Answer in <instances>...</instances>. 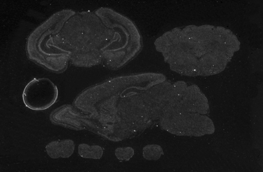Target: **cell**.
I'll use <instances>...</instances> for the list:
<instances>
[{
  "label": "cell",
  "instance_id": "5b68a950",
  "mask_svg": "<svg viewBox=\"0 0 263 172\" xmlns=\"http://www.w3.org/2000/svg\"><path fill=\"white\" fill-rule=\"evenodd\" d=\"M57 86L47 78H34L28 82L23 93L25 105L33 111H46L57 101Z\"/></svg>",
  "mask_w": 263,
  "mask_h": 172
},
{
  "label": "cell",
  "instance_id": "6da1fadb",
  "mask_svg": "<svg viewBox=\"0 0 263 172\" xmlns=\"http://www.w3.org/2000/svg\"><path fill=\"white\" fill-rule=\"evenodd\" d=\"M112 37L111 30L96 14L87 11L76 13L66 22L61 32L51 39L50 45L70 56L81 52L102 51Z\"/></svg>",
  "mask_w": 263,
  "mask_h": 172
},
{
  "label": "cell",
  "instance_id": "8fae6325",
  "mask_svg": "<svg viewBox=\"0 0 263 172\" xmlns=\"http://www.w3.org/2000/svg\"><path fill=\"white\" fill-rule=\"evenodd\" d=\"M231 58L217 51L208 53L199 58V76H209L223 72Z\"/></svg>",
  "mask_w": 263,
  "mask_h": 172
},
{
  "label": "cell",
  "instance_id": "277c9868",
  "mask_svg": "<svg viewBox=\"0 0 263 172\" xmlns=\"http://www.w3.org/2000/svg\"><path fill=\"white\" fill-rule=\"evenodd\" d=\"M159 122L163 130L179 136L202 137L215 131L213 121L207 116L183 113L179 107L164 114Z\"/></svg>",
  "mask_w": 263,
  "mask_h": 172
},
{
  "label": "cell",
  "instance_id": "30bf717a",
  "mask_svg": "<svg viewBox=\"0 0 263 172\" xmlns=\"http://www.w3.org/2000/svg\"><path fill=\"white\" fill-rule=\"evenodd\" d=\"M50 120L55 124L81 131L85 128L82 121V113L74 105L66 104L54 110Z\"/></svg>",
  "mask_w": 263,
  "mask_h": 172
},
{
  "label": "cell",
  "instance_id": "9a60e30c",
  "mask_svg": "<svg viewBox=\"0 0 263 172\" xmlns=\"http://www.w3.org/2000/svg\"><path fill=\"white\" fill-rule=\"evenodd\" d=\"M135 155L134 149L132 147H120L115 150V156L121 161H128Z\"/></svg>",
  "mask_w": 263,
  "mask_h": 172
},
{
  "label": "cell",
  "instance_id": "3957f363",
  "mask_svg": "<svg viewBox=\"0 0 263 172\" xmlns=\"http://www.w3.org/2000/svg\"><path fill=\"white\" fill-rule=\"evenodd\" d=\"M76 13L70 9L59 11L35 29L27 39L28 58L54 73H62L67 70L70 60L69 55L51 47L50 41L61 32L66 22Z\"/></svg>",
  "mask_w": 263,
  "mask_h": 172
},
{
  "label": "cell",
  "instance_id": "5bb4252c",
  "mask_svg": "<svg viewBox=\"0 0 263 172\" xmlns=\"http://www.w3.org/2000/svg\"><path fill=\"white\" fill-rule=\"evenodd\" d=\"M59 142L61 158L67 159L71 157L75 149L74 142L71 139H65Z\"/></svg>",
  "mask_w": 263,
  "mask_h": 172
},
{
  "label": "cell",
  "instance_id": "7a4b0ae2",
  "mask_svg": "<svg viewBox=\"0 0 263 172\" xmlns=\"http://www.w3.org/2000/svg\"><path fill=\"white\" fill-rule=\"evenodd\" d=\"M112 37L102 50L103 62L111 70H118L133 60L142 49L141 34L130 19L108 8H100L95 12Z\"/></svg>",
  "mask_w": 263,
  "mask_h": 172
},
{
  "label": "cell",
  "instance_id": "ba28073f",
  "mask_svg": "<svg viewBox=\"0 0 263 172\" xmlns=\"http://www.w3.org/2000/svg\"><path fill=\"white\" fill-rule=\"evenodd\" d=\"M179 106L183 113L206 115L209 112L207 98L195 84L187 86Z\"/></svg>",
  "mask_w": 263,
  "mask_h": 172
},
{
  "label": "cell",
  "instance_id": "9c48e42d",
  "mask_svg": "<svg viewBox=\"0 0 263 172\" xmlns=\"http://www.w3.org/2000/svg\"><path fill=\"white\" fill-rule=\"evenodd\" d=\"M166 62L171 70L184 76H199V59L190 52H181L170 58Z\"/></svg>",
  "mask_w": 263,
  "mask_h": 172
},
{
  "label": "cell",
  "instance_id": "2e32d148",
  "mask_svg": "<svg viewBox=\"0 0 263 172\" xmlns=\"http://www.w3.org/2000/svg\"><path fill=\"white\" fill-rule=\"evenodd\" d=\"M48 155L53 159H57L61 158L60 142L53 141L49 143L46 147Z\"/></svg>",
  "mask_w": 263,
  "mask_h": 172
},
{
  "label": "cell",
  "instance_id": "52a82bcc",
  "mask_svg": "<svg viewBox=\"0 0 263 172\" xmlns=\"http://www.w3.org/2000/svg\"><path fill=\"white\" fill-rule=\"evenodd\" d=\"M172 84L164 81L152 86L142 94L152 121L160 120L168 102Z\"/></svg>",
  "mask_w": 263,
  "mask_h": 172
},
{
  "label": "cell",
  "instance_id": "7c38bea8",
  "mask_svg": "<svg viewBox=\"0 0 263 172\" xmlns=\"http://www.w3.org/2000/svg\"><path fill=\"white\" fill-rule=\"evenodd\" d=\"M78 153L84 159L99 160L103 155V149L98 145H90L82 143L79 145Z\"/></svg>",
  "mask_w": 263,
  "mask_h": 172
},
{
  "label": "cell",
  "instance_id": "4fadbf2b",
  "mask_svg": "<svg viewBox=\"0 0 263 172\" xmlns=\"http://www.w3.org/2000/svg\"><path fill=\"white\" fill-rule=\"evenodd\" d=\"M163 155L162 147L158 144H149L144 147L143 156L145 159L148 161H157Z\"/></svg>",
  "mask_w": 263,
  "mask_h": 172
},
{
  "label": "cell",
  "instance_id": "8992f818",
  "mask_svg": "<svg viewBox=\"0 0 263 172\" xmlns=\"http://www.w3.org/2000/svg\"><path fill=\"white\" fill-rule=\"evenodd\" d=\"M143 94V93H142ZM142 94L134 93L121 96L118 101V111L120 119L136 131L144 130L152 122Z\"/></svg>",
  "mask_w": 263,
  "mask_h": 172
}]
</instances>
